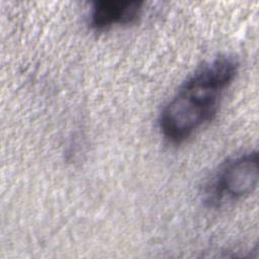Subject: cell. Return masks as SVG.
<instances>
[{
    "instance_id": "obj_1",
    "label": "cell",
    "mask_w": 259,
    "mask_h": 259,
    "mask_svg": "<svg viewBox=\"0 0 259 259\" xmlns=\"http://www.w3.org/2000/svg\"><path fill=\"white\" fill-rule=\"evenodd\" d=\"M238 68L234 57L220 56L190 76L161 112L159 124L164 138L181 143L208 121Z\"/></svg>"
},
{
    "instance_id": "obj_2",
    "label": "cell",
    "mask_w": 259,
    "mask_h": 259,
    "mask_svg": "<svg viewBox=\"0 0 259 259\" xmlns=\"http://www.w3.org/2000/svg\"><path fill=\"white\" fill-rule=\"evenodd\" d=\"M258 183V155L250 152L238 156L222 166L215 174L207 196L219 203L249 195Z\"/></svg>"
},
{
    "instance_id": "obj_3",
    "label": "cell",
    "mask_w": 259,
    "mask_h": 259,
    "mask_svg": "<svg viewBox=\"0 0 259 259\" xmlns=\"http://www.w3.org/2000/svg\"><path fill=\"white\" fill-rule=\"evenodd\" d=\"M143 4V1H97L90 13L91 26L96 30H104L116 24L133 23L141 15Z\"/></svg>"
}]
</instances>
